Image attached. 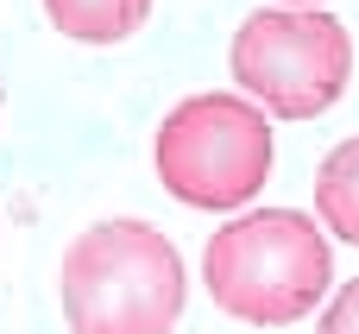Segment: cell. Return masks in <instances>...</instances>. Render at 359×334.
Wrapping results in <instances>:
<instances>
[{"instance_id": "obj_1", "label": "cell", "mask_w": 359, "mask_h": 334, "mask_svg": "<svg viewBox=\"0 0 359 334\" xmlns=\"http://www.w3.org/2000/svg\"><path fill=\"white\" fill-rule=\"evenodd\" d=\"M183 253L151 221H95L63 253L69 334H170L183 322Z\"/></svg>"}, {"instance_id": "obj_2", "label": "cell", "mask_w": 359, "mask_h": 334, "mask_svg": "<svg viewBox=\"0 0 359 334\" xmlns=\"http://www.w3.org/2000/svg\"><path fill=\"white\" fill-rule=\"evenodd\" d=\"M202 284L215 297V309H227L233 322L252 328H290L303 322L328 284H334V253L322 240V227L297 208H252L233 215L208 253H202Z\"/></svg>"}, {"instance_id": "obj_3", "label": "cell", "mask_w": 359, "mask_h": 334, "mask_svg": "<svg viewBox=\"0 0 359 334\" xmlns=\"http://www.w3.org/2000/svg\"><path fill=\"white\" fill-rule=\"evenodd\" d=\"M158 183L183 208H246L271 177V120L246 95H189L158 126Z\"/></svg>"}, {"instance_id": "obj_4", "label": "cell", "mask_w": 359, "mask_h": 334, "mask_svg": "<svg viewBox=\"0 0 359 334\" xmlns=\"http://www.w3.org/2000/svg\"><path fill=\"white\" fill-rule=\"evenodd\" d=\"M233 82L278 120L328 114L353 82V32L322 6H265L233 32Z\"/></svg>"}, {"instance_id": "obj_5", "label": "cell", "mask_w": 359, "mask_h": 334, "mask_svg": "<svg viewBox=\"0 0 359 334\" xmlns=\"http://www.w3.org/2000/svg\"><path fill=\"white\" fill-rule=\"evenodd\" d=\"M44 19L76 44H120L151 19V0H44Z\"/></svg>"}, {"instance_id": "obj_6", "label": "cell", "mask_w": 359, "mask_h": 334, "mask_svg": "<svg viewBox=\"0 0 359 334\" xmlns=\"http://www.w3.org/2000/svg\"><path fill=\"white\" fill-rule=\"evenodd\" d=\"M316 215H322L328 234L359 246V139H341L316 164Z\"/></svg>"}, {"instance_id": "obj_7", "label": "cell", "mask_w": 359, "mask_h": 334, "mask_svg": "<svg viewBox=\"0 0 359 334\" xmlns=\"http://www.w3.org/2000/svg\"><path fill=\"white\" fill-rule=\"evenodd\" d=\"M322 334H359V278L334 290V303H328V316H322Z\"/></svg>"}, {"instance_id": "obj_8", "label": "cell", "mask_w": 359, "mask_h": 334, "mask_svg": "<svg viewBox=\"0 0 359 334\" xmlns=\"http://www.w3.org/2000/svg\"><path fill=\"white\" fill-rule=\"evenodd\" d=\"M278 6H328V0H278Z\"/></svg>"}, {"instance_id": "obj_9", "label": "cell", "mask_w": 359, "mask_h": 334, "mask_svg": "<svg viewBox=\"0 0 359 334\" xmlns=\"http://www.w3.org/2000/svg\"><path fill=\"white\" fill-rule=\"evenodd\" d=\"M0 101H6V88H0Z\"/></svg>"}]
</instances>
